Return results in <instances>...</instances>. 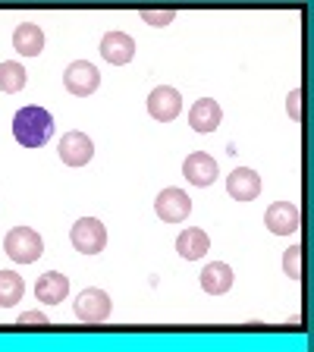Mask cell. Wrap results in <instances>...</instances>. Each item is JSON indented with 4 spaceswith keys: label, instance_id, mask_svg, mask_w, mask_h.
<instances>
[{
    "label": "cell",
    "instance_id": "1",
    "mask_svg": "<svg viewBox=\"0 0 314 352\" xmlns=\"http://www.w3.org/2000/svg\"><path fill=\"white\" fill-rule=\"evenodd\" d=\"M13 135L22 148H41L47 145V139L54 135V117L51 110L29 104V107L16 110L13 117Z\"/></svg>",
    "mask_w": 314,
    "mask_h": 352
},
{
    "label": "cell",
    "instance_id": "2",
    "mask_svg": "<svg viewBox=\"0 0 314 352\" xmlns=\"http://www.w3.org/2000/svg\"><path fill=\"white\" fill-rule=\"evenodd\" d=\"M3 249L16 264H35L44 252V242L32 227H13L3 239Z\"/></svg>",
    "mask_w": 314,
    "mask_h": 352
},
{
    "label": "cell",
    "instance_id": "3",
    "mask_svg": "<svg viewBox=\"0 0 314 352\" xmlns=\"http://www.w3.org/2000/svg\"><path fill=\"white\" fill-rule=\"evenodd\" d=\"M69 239H73L76 252L82 255H98L107 245V227H104L98 217H82L76 220V227L69 230Z\"/></svg>",
    "mask_w": 314,
    "mask_h": 352
},
{
    "label": "cell",
    "instance_id": "4",
    "mask_svg": "<svg viewBox=\"0 0 314 352\" xmlns=\"http://www.w3.org/2000/svg\"><path fill=\"white\" fill-rule=\"evenodd\" d=\"M63 85H66V91H69V95L88 98V95H95L98 85H101V73H98L95 63H88V60H76V63L66 66Z\"/></svg>",
    "mask_w": 314,
    "mask_h": 352
},
{
    "label": "cell",
    "instance_id": "5",
    "mask_svg": "<svg viewBox=\"0 0 314 352\" xmlns=\"http://www.w3.org/2000/svg\"><path fill=\"white\" fill-rule=\"evenodd\" d=\"M76 318L85 324H101L110 318V296L98 286H88L76 296Z\"/></svg>",
    "mask_w": 314,
    "mask_h": 352
},
{
    "label": "cell",
    "instance_id": "6",
    "mask_svg": "<svg viewBox=\"0 0 314 352\" xmlns=\"http://www.w3.org/2000/svg\"><path fill=\"white\" fill-rule=\"evenodd\" d=\"M264 227L277 236H289L302 227V211L293 201H273V205L264 211Z\"/></svg>",
    "mask_w": 314,
    "mask_h": 352
},
{
    "label": "cell",
    "instance_id": "7",
    "mask_svg": "<svg viewBox=\"0 0 314 352\" xmlns=\"http://www.w3.org/2000/svg\"><path fill=\"white\" fill-rule=\"evenodd\" d=\"M179 110H183V95H179L173 85H157L151 95H148V113H151L154 120H161V123L176 120Z\"/></svg>",
    "mask_w": 314,
    "mask_h": 352
},
{
    "label": "cell",
    "instance_id": "8",
    "mask_svg": "<svg viewBox=\"0 0 314 352\" xmlns=\"http://www.w3.org/2000/svg\"><path fill=\"white\" fill-rule=\"evenodd\" d=\"M154 211H157L161 220H167V223H183L192 214V198L183 189H164L157 195V201H154Z\"/></svg>",
    "mask_w": 314,
    "mask_h": 352
},
{
    "label": "cell",
    "instance_id": "9",
    "mask_svg": "<svg viewBox=\"0 0 314 352\" xmlns=\"http://www.w3.org/2000/svg\"><path fill=\"white\" fill-rule=\"evenodd\" d=\"M95 157V145L85 132H66L60 139V161L69 164V167H85L88 161Z\"/></svg>",
    "mask_w": 314,
    "mask_h": 352
},
{
    "label": "cell",
    "instance_id": "10",
    "mask_svg": "<svg viewBox=\"0 0 314 352\" xmlns=\"http://www.w3.org/2000/svg\"><path fill=\"white\" fill-rule=\"evenodd\" d=\"M183 176L192 186H211L220 176V170H217V161L208 151H192L183 161Z\"/></svg>",
    "mask_w": 314,
    "mask_h": 352
},
{
    "label": "cell",
    "instance_id": "11",
    "mask_svg": "<svg viewBox=\"0 0 314 352\" xmlns=\"http://www.w3.org/2000/svg\"><path fill=\"white\" fill-rule=\"evenodd\" d=\"M101 57L113 66H126L132 57H135V41L126 32H107L101 38Z\"/></svg>",
    "mask_w": 314,
    "mask_h": 352
},
{
    "label": "cell",
    "instance_id": "12",
    "mask_svg": "<svg viewBox=\"0 0 314 352\" xmlns=\"http://www.w3.org/2000/svg\"><path fill=\"white\" fill-rule=\"evenodd\" d=\"M227 192L236 201H255L261 195V176L251 167H239L227 176Z\"/></svg>",
    "mask_w": 314,
    "mask_h": 352
},
{
    "label": "cell",
    "instance_id": "13",
    "mask_svg": "<svg viewBox=\"0 0 314 352\" xmlns=\"http://www.w3.org/2000/svg\"><path fill=\"white\" fill-rule=\"evenodd\" d=\"M220 120H223V110H220V104L214 98H201L189 110V126L195 132H214L220 126Z\"/></svg>",
    "mask_w": 314,
    "mask_h": 352
},
{
    "label": "cell",
    "instance_id": "14",
    "mask_svg": "<svg viewBox=\"0 0 314 352\" xmlns=\"http://www.w3.org/2000/svg\"><path fill=\"white\" fill-rule=\"evenodd\" d=\"M66 293H69V280L57 271L41 274L38 283H35V296H38V302H44V305H57V302H63Z\"/></svg>",
    "mask_w": 314,
    "mask_h": 352
},
{
    "label": "cell",
    "instance_id": "15",
    "mask_svg": "<svg viewBox=\"0 0 314 352\" xmlns=\"http://www.w3.org/2000/svg\"><path fill=\"white\" fill-rule=\"evenodd\" d=\"M13 51L22 57H38L44 51V32L38 29L35 22H22L13 32Z\"/></svg>",
    "mask_w": 314,
    "mask_h": 352
},
{
    "label": "cell",
    "instance_id": "16",
    "mask_svg": "<svg viewBox=\"0 0 314 352\" xmlns=\"http://www.w3.org/2000/svg\"><path fill=\"white\" fill-rule=\"evenodd\" d=\"M229 286H233V267L227 261H211L201 271V289L211 296H223L229 293Z\"/></svg>",
    "mask_w": 314,
    "mask_h": 352
},
{
    "label": "cell",
    "instance_id": "17",
    "mask_svg": "<svg viewBox=\"0 0 314 352\" xmlns=\"http://www.w3.org/2000/svg\"><path fill=\"white\" fill-rule=\"evenodd\" d=\"M208 249H211V239H208L205 230L189 227L176 236V252H179L186 261H198L201 255H208Z\"/></svg>",
    "mask_w": 314,
    "mask_h": 352
},
{
    "label": "cell",
    "instance_id": "18",
    "mask_svg": "<svg viewBox=\"0 0 314 352\" xmlns=\"http://www.w3.org/2000/svg\"><path fill=\"white\" fill-rule=\"evenodd\" d=\"M29 82V73H25V66L16 63V60H7V63H0V91H7V95H16L22 91Z\"/></svg>",
    "mask_w": 314,
    "mask_h": 352
},
{
    "label": "cell",
    "instance_id": "19",
    "mask_svg": "<svg viewBox=\"0 0 314 352\" xmlns=\"http://www.w3.org/2000/svg\"><path fill=\"white\" fill-rule=\"evenodd\" d=\"M25 293V283L16 271H0V308H10L22 299Z\"/></svg>",
    "mask_w": 314,
    "mask_h": 352
},
{
    "label": "cell",
    "instance_id": "20",
    "mask_svg": "<svg viewBox=\"0 0 314 352\" xmlns=\"http://www.w3.org/2000/svg\"><path fill=\"white\" fill-rule=\"evenodd\" d=\"M283 271L293 280H302V274H305V252H302V245H289L283 252Z\"/></svg>",
    "mask_w": 314,
    "mask_h": 352
},
{
    "label": "cell",
    "instance_id": "21",
    "mask_svg": "<svg viewBox=\"0 0 314 352\" xmlns=\"http://www.w3.org/2000/svg\"><path fill=\"white\" fill-rule=\"evenodd\" d=\"M286 110H289V117H293L295 123H302V117H305V91H302V88H293V91H289Z\"/></svg>",
    "mask_w": 314,
    "mask_h": 352
},
{
    "label": "cell",
    "instance_id": "22",
    "mask_svg": "<svg viewBox=\"0 0 314 352\" xmlns=\"http://www.w3.org/2000/svg\"><path fill=\"white\" fill-rule=\"evenodd\" d=\"M173 16V10H142V22H148V25H170Z\"/></svg>",
    "mask_w": 314,
    "mask_h": 352
},
{
    "label": "cell",
    "instance_id": "23",
    "mask_svg": "<svg viewBox=\"0 0 314 352\" xmlns=\"http://www.w3.org/2000/svg\"><path fill=\"white\" fill-rule=\"evenodd\" d=\"M19 324H47V318H44L41 311H22Z\"/></svg>",
    "mask_w": 314,
    "mask_h": 352
}]
</instances>
